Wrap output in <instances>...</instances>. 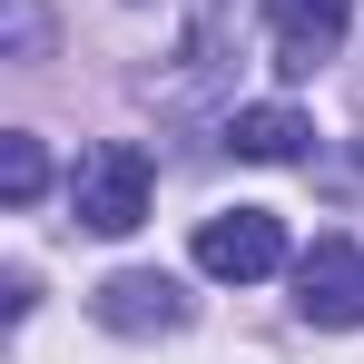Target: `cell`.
Here are the masks:
<instances>
[{
	"instance_id": "cell-1",
	"label": "cell",
	"mask_w": 364,
	"mask_h": 364,
	"mask_svg": "<svg viewBox=\"0 0 364 364\" xmlns=\"http://www.w3.org/2000/svg\"><path fill=\"white\" fill-rule=\"evenodd\" d=\"M69 217H79L89 237H128V227H148V148H138V138H99V148H79V168H69Z\"/></svg>"
},
{
	"instance_id": "cell-2",
	"label": "cell",
	"mask_w": 364,
	"mask_h": 364,
	"mask_svg": "<svg viewBox=\"0 0 364 364\" xmlns=\"http://www.w3.org/2000/svg\"><path fill=\"white\" fill-rule=\"evenodd\" d=\"M197 266H207L217 286H256V276L286 266V227H276L266 207H227V217L197 227Z\"/></svg>"
},
{
	"instance_id": "cell-3",
	"label": "cell",
	"mask_w": 364,
	"mask_h": 364,
	"mask_svg": "<svg viewBox=\"0 0 364 364\" xmlns=\"http://www.w3.org/2000/svg\"><path fill=\"white\" fill-rule=\"evenodd\" d=\"M296 315L325 325V335L364 325V256H355L345 237H315V246L296 256Z\"/></svg>"
},
{
	"instance_id": "cell-4",
	"label": "cell",
	"mask_w": 364,
	"mask_h": 364,
	"mask_svg": "<svg viewBox=\"0 0 364 364\" xmlns=\"http://www.w3.org/2000/svg\"><path fill=\"white\" fill-rule=\"evenodd\" d=\"M345 20H355V0H266L276 69H286V79H315V69L345 50Z\"/></svg>"
},
{
	"instance_id": "cell-5",
	"label": "cell",
	"mask_w": 364,
	"mask_h": 364,
	"mask_svg": "<svg viewBox=\"0 0 364 364\" xmlns=\"http://www.w3.org/2000/svg\"><path fill=\"white\" fill-rule=\"evenodd\" d=\"M99 325H109V335H178L187 325V286L158 276V266H128V276L99 286Z\"/></svg>"
},
{
	"instance_id": "cell-6",
	"label": "cell",
	"mask_w": 364,
	"mask_h": 364,
	"mask_svg": "<svg viewBox=\"0 0 364 364\" xmlns=\"http://www.w3.org/2000/svg\"><path fill=\"white\" fill-rule=\"evenodd\" d=\"M305 138H315V128H305L296 109H237V119H227V148H237V158H256V168L305 158Z\"/></svg>"
},
{
	"instance_id": "cell-7",
	"label": "cell",
	"mask_w": 364,
	"mask_h": 364,
	"mask_svg": "<svg viewBox=\"0 0 364 364\" xmlns=\"http://www.w3.org/2000/svg\"><path fill=\"white\" fill-rule=\"evenodd\" d=\"M40 187H50V158H40V138H30V128H10V138H0V197H10V207H30Z\"/></svg>"
},
{
	"instance_id": "cell-8",
	"label": "cell",
	"mask_w": 364,
	"mask_h": 364,
	"mask_svg": "<svg viewBox=\"0 0 364 364\" xmlns=\"http://www.w3.org/2000/svg\"><path fill=\"white\" fill-rule=\"evenodd\" d=\"M0 50H10V60H40V50H50V10H40V0H0Z\"/></svg>"
}]
</instances>
